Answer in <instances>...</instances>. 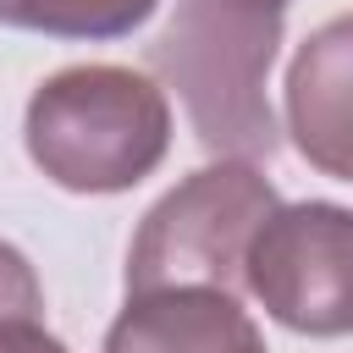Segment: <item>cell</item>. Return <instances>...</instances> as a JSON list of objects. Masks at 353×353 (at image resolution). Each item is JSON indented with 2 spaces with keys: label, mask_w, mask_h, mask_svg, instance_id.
I'll use <instances>...</instances> for the list:
<instances>
[{
  "label": "cell",
  "mask_w": 353,
  "mask_h": 353,
  "mask_svg": "<svg viewBox=\"0 0 353 353\" xmlns=\"http://www.w3.org/2000/svg\"><path fill=\"white\" fill-rule=\"evenodd\" d=\"M276 188L254 160H215L182 176L132 232L127 292L160 287H221L237 292L248 276V248L276 215Z\"/></svg>",
  "instance_id": "3957f363"
},
{
  "label": "cell",
  "mask_w": 353,
  "mask_h": 353,
  "mask_svg": "<svg viewBox=\"0 0 353 353\" xmlns=\"http://www.w3.org/2000/svg\"><path fill=\"white\" fill-rule=\"evenodd\" d=\"M105 353H265L259 325L221 287H160L127 292Z\"/></svg>",
  "instance_id": "8992f818"
},
{
  "label": "cell",
  "mask_w": 353,
  "mask_h": 353,
  "mask_svg": "<svg viewBox=\"0 0 353 353\" xmlns=\"http://www.w3.org/2000/svg\"><path fill=\"white\" fill-rule=\"evenodd\" d=\"M160 11V0H0L6 28L50 39H127Z\"/></svg>",
  "instance_id": "52a82bcc"
},
{
  "label": "cell",
  "mask_w": 353,
  "mask_h": 353,
  "mask_svg": "<svg viewBox=\"0 0 353 353\" xmlns=\"http://www.w3.org/2000/svg\"><path fill=\"white\" fill-rule=\"evenodd\" d=\"M28 314H44L39 270L28 265L22 248L0 243V320H28Z\"/></svg>",
  "instance_id": "ba28073f"
},
{
  "label": "cell",
  "mask_w": 353,
  "mask_h": 353,
  "mask_svg": "<svg viewBox=\"0 0 353 353\" xmlns=\"http://www.w3.org/2000/svg\"><path fill=\"white\" fill-rule=\"evenodd\" d=\"M281 6H287V0H281Z\"/></svg>",
  "instance_id": "30bf717a"
},
{
  "label": "cell",
  "mask_w": 353,
  "mask_h": 353,
  "mask_svg": "<svg viewBox=\"0 0 353 353\" xmlns=\"http://www.w3.org/2000/svg\"><path fill=\"white\" fill-rule=\"evenodd\" d=\"M287 132L320 176L353 182V11L298 44L287 66Z\"/></svg>",
  "instance_id": "5b68a950"
},
{
  "label": "cell",
  "mask_w": 353,
  "mask_h": 353,
  "mask_svg": "<svg viewBox=\"0 0 353 353\" xmlns=\"http://www.w3.org/2000/svg\"><path fill=\"white\" fill-rule=\"evenodd\" d=\"M28 160L66 193H127L171 149V105L149 72L66 66L44 77L22 116Z\"/></svg>",
  "instance_id": "7a4b0ae2"
},
{
  "label": "cell",
  "mask_w": 353,
  "mask_h": 353,
  "mask_svg": "<svg viewBox=\"0 0 353 353\" xmlns=\"http://www.w3.org/2000/svg\"><path fill=\"white\" fill-rule=\"evenodd\" d=\"M243 287L298 336H353V210L331 199L276 204Z\"/></svg>",
  "instance_id": "277c9868"
},
{
  "label": "cell",
  "mask_w": 353,
  "mask_h": 353,
  "mask_svg": "<svg viewBox=\"0 0 353 353\" xmlns=\"http://www.w3.org/2000/svg\"><path fill=\"white\" fill-rule=\"evenodd\" d=\"M281 0H176L149 44L154 72L176 88L199 143L221 160H270L281 149L265 83L281 44Z\"/></svg>",
  "instance_id": "6da1fadb"
},
{
  "label": "cell",
  "mask_w": 353,
  "mask_h": 353,
  "mask_svg": "<svg viewBox=\"0 0 353 353\" xmlns=\"http://www.w3.org/2000/svg\"><path fill=\"white\" fill-rule=\"evenodd\" d=\"M0 353H72L55 331H44V314L0 320Z\"/></svg>",
  "instance_id": "9c48e42d"
}]
</instances>
